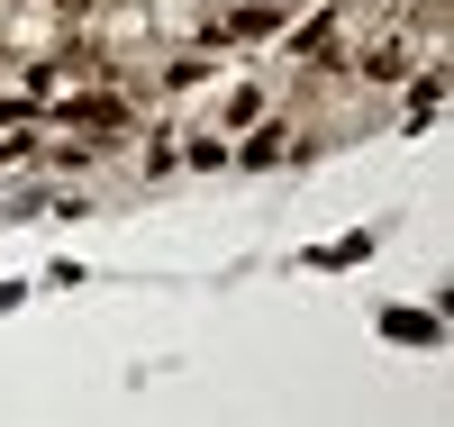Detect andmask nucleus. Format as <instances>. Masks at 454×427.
Returning a JSON list of instances; mask_svg holds the SVG:
<instances>
[{
	"label": "nucleus",
	"mask_w": 454,
	"mask_h": 427,
	"mask_svg": "<svg viewBox=\"0 0 454 427\" xmlns=\"http://www.w3.org/2000/svg\"><path fill=\"white\" fill-rule=\"evenodd\" d=\"M382 336L391 345H436L445 328H436V309H382Z\"/></svg>",
	"instance_id": "obj_1"
},
{
	"label": "nucleus",
	"mask_w": 454,
	"mask_h": 427,
	"mask_svg": "<svg viewBox=\"0 0 454 427\" xmlns=\"http://www.w3.org/2000/svg\"><path fill=\"white\" fill-rule=\"evenodd\" d=\"M282 28V10H237V19H218L209 36H227V46H237V36H273Z\"/></svg>",
	"instance_id": "obj_2"
},
{
	"label": "nucleus",
	"mask_w": 454,
	"mask_h": 427,
	"mask_svg": "<svg viewBox=\"0 0 454 427\" xmlns=\"http://www.w3.org/2000/svg\"><path fill=\"white\" fill-rule=\"evenodd\" d=\"M282 154H291V128H254L237 164H282Z\"/></svg>",
	"instance_id": "obj_3"
},
{
	"label": "nucleus",
	"mask_w": 454,
	"mask_h": 427,
	"mask_svg": "<svg viewBox=\"0 0 454 427\" xmlns=\"http://www.w3.org/2000/svg\"><path fill=\"white\" fill-rule=\"evenodd\" d=\"M372 255V227H355V237H336V246H318L309 264H327V273H336V264H364Z\"/></svg>",
	"instance_id": "obj_4"
}]
</instances>
